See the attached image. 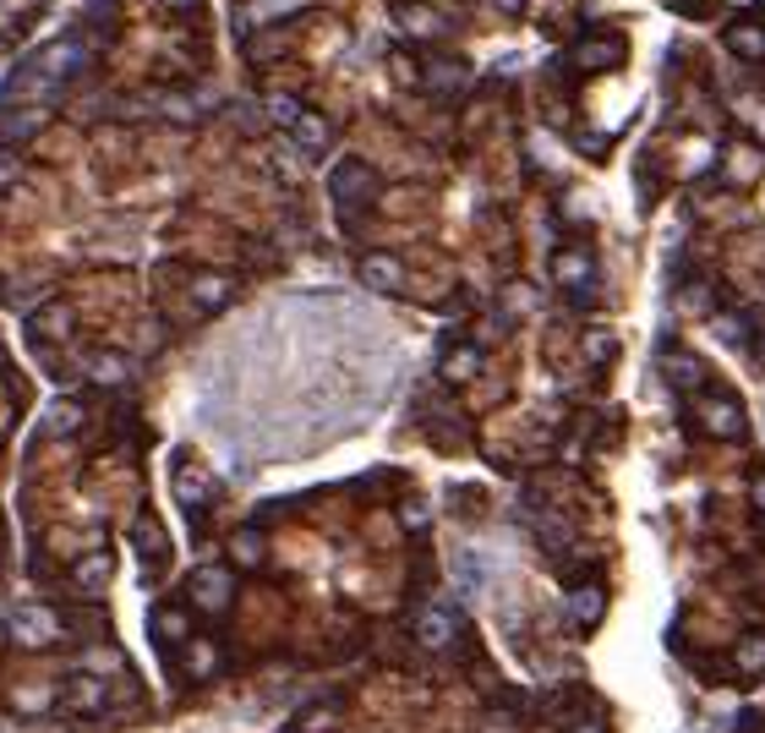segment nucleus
Listing matches in <instances>:
<instances>
[{
    "label": "nucleus",
    "instance_id": "nucleus-4",
    "mask_svg": "<svg viewBox=\"0 0 765 733\" xmlns=\"http://www.w3.org/2000/svg\"><path fill=\"white\" fill-rule=\"evenodd\" d=\"M328 192H334V202L345 214H356V208H367V202L378 198V170L367 159H339L328 170Z\"/></svg>",
    "mask_w": 765,
    "mask_h": 733
},
{
    "label": "nucleus",
    "instance_id": "nucleus-29",
    "mask_svg": "<svg viewBox=\"0 0 765 733\" xmlns=\"http://www.w3.org/2000/svg\"><path fill=\"white\" fill-rule=\"evenodd\" d=\"M230 558H236L241 569H257V564L268 558V542H262V532H257V526H241V532L230 536Z\"/></svg>",
    "mask_w": 765,
    "mask_h": 733
},
{
    "label": "nucleus",
    "instance_id": "nucleus-42",
    "mask_svg": "<svg viewBox=\"0 0 765 733\" xmlns=\"http://www.w3.org/2000/svg\"><path fill=\"white\" fill-rule=\"evenodd\" d=\"M159 6H170V11H191L197 0H159Z\"/></svg>",
    "mask_w": 765,
    "mask_h": 733
},
{
    "label": "nucleus",
    "instance_id": "nucleus-9",
    "mask_svg": "<svg viewBox=\"0 0 765 733\" xmlns=\"http://www.w3.org/2000/svg\"><path fill=\"white\" fill-rule=\"evenodd\" d=\"M148 635H153L159 646L181 652L191 635H197V613H191L187 602H159V607H153V618H148Z\"/></svg>",
    "mask_w": 765,
    "mask_h": 733
},
{
    "label": "nucleus",
    "instance_id": "nucleus-33",
    "mask_svg": "<svg viewBox=\"0 0 765 733\" xmlns=\"http://www.w3.org/2000/svg\"><path fill=\"white\" fill-rule=\"evenodd\" d=\"M399 526H405L410 536L427 532V526H433V515H427V498H405V504H399Z\"/></svg>",
    "mask_w": 765,
    "mask_h": 733
},
{
    "label": "nucleus",
    "instance_id": "nucleus-19",
    "mask_svg": "<svg viewBox=\"0 0 765 733\" xmlns=\"http://www.w3.org/2000/svg\"><path fill=\"white\" fill-rule=\"evenodd\" d=\"M602 613H607V592L602 586H574L569 592V624L579 635H590L602 624Z\"/></svg>",
    "mask_w": 765,
    "mask_h": 733
},
{
    "label": "nucleus",
    "instance_id": "nucleus-6",
    "mask_svg": "<svg viewBox=\"0 0 765 733\" xmlns=\"http://www.w3.org/2000/svg\"><path fill=\"white\" fill-rule=\"evenodd\" d=\"M82 67H88V39H82V33H61L56 44H44V50L33 56V71H39L50 88L71 82Z\"/></svg>",
    "mask_w": 765,
    "mask_h": 733
},
{
    "label": "nucleus",
    "instance_id": "nucleus-18",
    "mask_svg": "<svg viewBox=\"0 0 765 733\" xmlns=\"http://www.w3.org/2000/svg\"><path fill=\"white\" fill-rule=\"evenodd\" d=\"M722 39H727V50H733L738 61H749V67H755V61H765V22L738 17V22H727V33H722Z\"/></svg>",
    "mask_w": 765,
    "mask_h": 733
},
{
    "label": "nucleus",
    "instance_id": "nucleus-30",
    "mask_svg": "<svg viewBox=\"0 0 765 733\" xmlns=\"http://www.w3.org/2000/svg\"><path fill=\"white\" fill-rule=\"evenodd\" d=\"M262 110H268V121H274V127H285V132H290V127L301 121V110H307V105H301L296 93H268V99H262Z\"/></svg>",
    "mask_w": 765,
    "mask_h": 733
},
{
    "label": "nucleus",
    "instance_id": "nucleus-23",
    "mask_svg": "<svg viewBox=\"0 0 765 733\" xmlns=\"http://www.w3.org/2000/svg\"><path fill=\"white\" fill-rule=\"evenodd\" d=\"M481 345H454L444 350V361H438V373H444V384H470V378H481Z\"/></svg>",
    "mask_w": 765,
    "mask_h": 733
},
{
    "label": "nucleus",
    "instance_id": "nucleus-25",
    "mask_svg": "<svg viewBox=\"0 0 765 733\" xmlns=\"http://www.w3.org/2000/svg\"><path fill=\"white\" fill-rule=\"evenodd\" d=\"M28 329H33V339H71L77 318H71L66 301H50V307H39V313L28 318Z\"/></svg>",
    "mask_w": 765,
    "mask_h": 733
},
{
    "label": "nucleus",
    "instance_id": "nucleus-17",
    "mask_svg": "<svg viewBox=\"0 0 765 733\" xmlns=\"http://www.w3.org/2000/svg\"><path fill=\"white\" fill-rule=\"evenodd\" d=\"M662 373H667V384L684 389V395H701L705 384H711L705 361L701 356H689V350H667V356H662Z\"/></svg>",
    "mask_w": 765,
    "mask_h": 733
},
{
    "label": "nucleus",
    "instance_id": "nucleus-36",
    "mask_svg": "<svg viewBox=\"0 0 765 733\" xmlns=\"http://www.w3.org/2000/svg\"><path fill=\"white\" fill-rule=\"evenodd\" d=\"M17 181H22V159H17V153L0 142V192H11Z\"/></svg>",
    "mask_w": 765,
    "mask_h": 733
},
{
    "label": "nucleus",
    "instance_id": "nucleus-3",
    "mask_svg": "<svg viewBox=\"0 0 765 733\" xmlns=\"http://www.w3.org/2000/svg\"><path fill=\"white\" fill-rule=\"evenodd\" d=\"M187 602L191 613H202V618H225L236 607V575L225 564H197L187 581Z\"/></svg>",
    "mask_w": 765,
    "mask_h": 733
},
{
    "label": "nucleus",
    "instance_id": "nucleus-24",
    "mask_svg": "<svg viewBox=\"0 0 765 733\" xmlns=\"http://www.w3.org/2000/svg\"><path fill=\"white\" fill-rule=\"evenodd\" d=\"M44 127H50V105L6 110V121H0V142H22V137H39Z\"/></svg>",
    "mask_w": 765,
    "mask_h": 733
},
{
    "label": "nucleus",
    "instance_id": "nucleus-2",
    "mask_svg": "<svg viewBox=\"0 0 765 733\" xmlns=\"http://www.w3.org/2000/svg\"><path fill=\"white\" fill-rule=\"evenodd\" d=\"M61 635H66V624L44 602H22V607L6 613V641L22 646V652H44V646H56Z\"/></svg>",
    "mask_w": 765,
    "mask_h": 733
},
{
    "label": "nucleus",
    "instance_id": "nucleus-13",
    "mask_svg": "<svg viewBox=\"0 0 765 733\" xmlns=\"http://www.w3.org/2000/svg\"><path fill=\"white\" fill-rule=\"evenodd\" d=\"M110 581H116V553H105V547H93V553H82V558L71 564V586L88 592V597L110 592Z\"/></svg>",
    "mask_w": 765,
    "mask_h": 733
},
{
    "label": "nucleus",
    "instance_id": "nucleus-14",
    "mask_svg": "<svg viewBox=\"0 0 765 733\" xmlns=\"http://www.w3.org/2000/svg\"><path fill=\"white\" fill-rule=\"evenodd\" d=\"M225 663V652H219V641L213 635H191L187 646H181V678L187 684H202V678H213Z\"/></svg>",
    "mask_w": 765,
    "mask_h": 733
},
{
    "label": "nucleus",
    "instance_id": "nucleus-20",
    "mask_svg": "<svg viewBox=\"0 0 765 733\" xmlns=\"http://www.w3.org/2000/svg\"><path fill=\"white\" fill-rule=\"evenodd\" d=\"M88 384H99V389H127L131 361L121 350H93V356H88Z\"/></svg>",
    "mask_w": 765,
    "mask_h": 733
},
{
    "label": "nucleus",
    "instance_id": "nucleus-38",
    "mask_svg": "<svg viewBox=\"0 0 765 733\" xmlns=\"http://www.w3.org/2000/svg\"><path fill=\"white\" fill-rule=\"evenodd\" d=\"M749 504H755V515L765 521V470H755V482H749Z\"/></svg>",
    "mask_w": 765,
    "mask_h": 733
},
{
    "label": "nucleus",
    "instance_id": "nucleus-22",
    "mask_svg": "<svg viewBox=\"0 0 765 733\" xmlns=\"http://www.w3.org/2000/svg\"><path fill=\"white\" fill-rule=\"evenodd\" d=\"M290 142H296L307 159H318V153H328V142H334V127L322 121L318 110H301V121L290 127Z\"/></svg>",
    "mask_w": 765,
    "mask_h": 733
},
{
    "label": "nucleus",
    "instance_id": "nucleus-31",
    "mask_svg": "<svg viewBox=\"0 0 765 733\" xmlns=\"http://www.w3.org/2000/svg\"><path fill=\"white\" fill-rule=\"evenodd\" d=\"M339 723V701H318V706H307L301 717H296V733H322Z\"/></svg>",
    "mask_w": 765,
    "mask_h": 733
},
{
    "label": "nucleus",
    "instance_id": "nucleus-5",
    "mask_svg": "<svg viewBox=\"0 0 765 733\" xmlns=\"http://www.w3.org/2000/svg\"><path fill=\"white\" fill-rule=\"evenodd\" d=\"M553 279H558V290H569L574 307H590L596 301V252L590 247H564L553 258Z\"/></svg>",
    "mask_w": 765,
    "mask_h": 733
},
{
    "label": "nucleus",
    "instance_id": "nucleus-26",
    "mask_svg": "<svg viewBox=\"0 0 765 733\" xmlns=\"http://www.w3.org/2000/svg\"><path fill=\"white\" fill-rule=\"evenodd\" d=\"M77 673L110 678V673H127V657H121V646H116V641H93V646H82V667H77Z\"/></svg>",
    "mask_w": 765,
    "mask_h": 733
},
{
    "label": "nucleus",
    "instance_id": "nucleus-27",
    "mask_svg": "<svg viewBox=\"0 0 765 733\" xmlns=\"http://www.w3.org/2000/svg\"><path fill=\"white\" fill-rule=\"evenodd\" d=\"M733 673L738 678H765V635H744L733 646Z\"/></svg>",
    "mask_w": 765,
    "mask_h": 733
},
{
    "label": "nucleus",
    "instance_id": "nucleus-32",
    "mask_svg": "<svg viewBox=\"0 0 765 733\" xmlns=\"http://www.w3.org/2000/svg\"><path fill=\"white\" fill-rule=\"evenodd\" d=\"M44 422H50V433H77V427H82V405H77V400H56Z\"/></svg>",
    "mask_w": 765,
    "mask_h": 733
},
{
    "label": "nucleus",
    "instance_id": "nucleus-39",
    "mask_svg": "<svg viewBox=\"0 0 765 733\" xmlns=\"http://www.w3.org/2000/svg\"><path fill=\"white\" fill-rule=\"evenodd\" d=\"M585 350H596V356L607 361V356H613V334H590V339H585Z\"/></svg>",
    "mask_w": 765,
    "mask_h": 733
},
{
    "label": "nucleus",
    "instance_id": "nucleus-8",
    "mask_svg": "<svg viewBox=\"0 0 765 733\" xmlns=\"http://www.w3.org/2000/svg\"><path fill=\"white\" fill-rule=\"evenodd\" d=\"M61 706L71 717H105L110 712V684L93 673H71L61 684Z\"/></svg>",
    "mask_w": 765,
    "mask_h": 733
},
{
    "label": "nucleus",
    "instance_id": "nucleus-43",
    "mask_svg": "<svg viewBox=\"0 0 765 733\" xmlns=\"http://www.w3.org/2000/svg\"><path fill=\"white\" fill-rule=\"evenodd\" d=\"M498 6H504V11H525V0H498Z\"/></svg>",
    "mask_w": 765,
    "mask_h": 733
},
{
    "label": "nucleus",
    "instance_id": "nucleus-7",
    "mask_svg": "<svg viewBox=\"0 0 765 733\" xmlns=\"http://www.w3.org/2000/svg\"><path fill=\"white\" fill-rule=\"evenodd\" d=\"M410 635H416L421 652H448V646L459 641V618H454V607H444V602H427V607L410 613Z\"/></svg>",
    "mask_w": 765,
    "mask_h": 733
},
{
    "label": "nucleus",
    "instance_id": "nucleus-41",
    "mask_svg": "<svg viewBox=\"0 0 765 733\" xmlns=\"http://www.w3.org/2000/svg\"><path fill=\"white\" fill-rule=\"evenodd\" d=\"M569 733H607V723H602V717H579Z\"/></svg>",
    "mask_w": 765,
    "mask_h": 733
},
{
    "label": "nucleus",
    "instance_id": "nucleus-1",
    "mask_svg": "<svg viewBox=\"0 0 765 733\" xmlns=\"http://www.w3.org/2000/svg\"><path fill=\"white\" fill-rule=\"evenodd\" d=\"M689 416H695V427L711 433V438H727V444H738V438H749V410L738 405V395H727V389H711L705 384L695 405H689Z\"/></svg>",
    "mask_w": 765,
    "mask_h": 733
},
{
    "label": "nucleus",
    "instance_id": "nucleus-37",
    "mask_svg": "<svg viewBox=\"0 0 765 733\" xmlns=\"http://www.w3.org/2000/svg\"><path fill=\"white\" fill-rule=\"evenodd\" d=\"M684 307H689V313H705V307H711V285H701V279H695V285L684 290Z\"/></svg>",
    "mask_w": 765,
    "mask_h": 733
},
{
    "label": "nucleus",
    "instance_id": "nucleus-16",
    "mask_svg": "<svg viewBox=\"0 0 765 733\" xmlns=\"http://www.w3.org/2000/svg\"><path fill=\"white\" fill-rule=\"evenodd\" d=\"M236 301V279L230 274H191V307L197 313H225Z\"/></svg>",
    "mask_w": 765,
    "mask_h": 733
},
{
    "label": "nucleus",
    "instance_id": "nucleus-35",
    "mask_svg": "<svg viewBox=\"0 0 765 733\" xmlns=\"http://www.w3.org/2000/svg\"><path fill=\"white\" fill-rule=\"evenodd\" d=\"M50 706H56L50 690H22V695H17V712H22V717H44Z\"/></svg>",
    "mask_w": 765,
    "mask_h": 733
},
{
    "label": "nucleus",
    "instance_id": "nucleus-21",
    "mask_svg": "<svg viewBox=\"0 0 765 733\" xmlns=\"http://www.w3.org/2000/svg\"><path fill=\"white\" fill-rule=\"evenodd\" d=\"M399 28H405L410 39H444L454 22H448L438 6H399Z\"/></svg>",
    "mask_w": 765,
    "mask_h": 733
},
{
    "label": "nucleus",
    "instance_id": "nucleus-15",
    "mask_svg": "<svg viewBox=\"0 0 765 733\" xmlns=\"http://www.w3.org/2000/svg\"><path fill=\"white\" fill-rule=\"evenodd\" d=\"M213 493H219V487H213V476H208V470H191V466L176 470V498H181V509L191 515V526H197V521L208 515Z\"/></svg>",
    "mask_w": 765,
    "mask_h": 733
},
{
    "label": "nucleus",
    "instance_id": "nucleus-11",
    "mask_svg": "<svg viewBox=\"0 0 765 733\" xmlns=\"http://www.w3.org/2000/svg\"><path fill=\"white\" fill-rule=\"evenodd\" d=\"M569 67L574 71H590V77H596V71H618V67H624V39H618V33L579 39V44L569 50Z\"/></svg>",
    "mask_w": 765,
    "mask_h": 733
},
{
    "label": "nucleus",
    "instance_id": "nucleus-28",
    "mask_svg": "<svg viewBox=\"0 0 765 733\" xmlns=\"http://www.w3.org/2000/svg\"><path fill=\"white\" fill-rule=\"evenodd\" d=\"M137 553L148 558V569H153V575L165 569V558H170V536L159 532V521H142V526H137Z\"/></svg>",
    "mask_w": 765,
    "mask_h": 733
},
{
    "label": "nucleus",
    "instance_id": "nucleus-10",
    "mask_svg": "<svg viewBox=\"0 0 765 733\" xmlns=\"http://www.w3.org/2000/svg\"><path fill=\"white\" fill-rule=\"evenodd\" d=\"M416 82H421L433 99H459L465 82H470V67H465L459 56H427L421 71H416Z\"/></svg>",
    "mask_w": 765,
    "mask_h": 733
},
{
    "label": "nucleus",
    "instance_id": "nucleus-40",
    "mask_svg": "<svg viewBox=\"0 0 765 733\" xmlns=\"http://www.w3.org/2000/svg\"><path fill=\"white\" fill-rule=\"evenodd\" d=\"M673 6H678L684 17H705V11H711V0H673Z\"/></svg>",
    "mask_w": 765,
    "mask_h": 733
},
{
    "label": "nucleus",
    "instance_id": "nucleus-34",
    "mask_svg": "<svg viewBox=\"0 0 765 733\" xmlns=\"http://www.w3.org/2000/svg\"><path fill=\"white\" fill-rule=\"evenodd\" d=\"M716 334H722L727 345H749V318H744V313H722V318H716Z\"/></svg>",
    "mask_w": 765,
    "mask_h": 733
},
{
    "label": "nucleus",
    "instance_id": "nucleus-12",
    "mask_svg": "<svg viewBox=\"0 0 765 733\" xmlns=\"http://www.w3.org/2000/svg\"><path fill=\"white\" fill-rule=\"evenodd\" d=\"M356 274H361V285L367 290H378V296H405V264L394 258V252H367L361 264H356Z\"/></svg>",
    "mask_w": 765,
    "mask_h": 733
}]
</instances>
